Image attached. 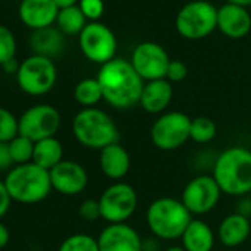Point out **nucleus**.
<instances>
[{
	"mask_svg": "<svg viewBox=\"0 0 251 251\" xmlns=\"http://www.w3.org/2000/svg\"><path fill=\"white\" fill-rule=\"evenodd\" d=\"M103 100L118 109H127L139 103L144 90V80L133 68L132 62L114 58L103 64L98 73Z\"/></svg>",
	"mask_w": 251,
	"mask_h": 251,
	"instance_id": "obj_1",
	"label": "nucleus"
},
{
	"mask_svg": "<svg viewBox=\"0 0 251 251\" xmlns=\"http://www.w3.org/2000/svg\"><path fill=\"white\" fill-rule=\"evenodd\" d=\"M222 194L244 197L251 192V151L230 147L216 158L213 175Z\"/></svg>",
	"mask_w": 251,
	"mask_h": 251,
	"instance_id": "obj_2",
	"label": "nucleus"
},
{
	"mask_svg": "<svg viewBox=\"0 0 251 251\" xmlns=\"http://www.w3.org/2000/svg\"><path fill=\"white\" fill-rule=\"evenodd\" d=\"M75 141L89 150L102 151L120 142V130L109 114L99 108H83L71 123Z\"/></svg>",
	"mask_w": 251,
	"mask_h": 251,
	"instance_id": "obj_3",
	"label": "nucleus"
},
{
	"mask_svg": "<svg viewBox=\"0 0 251 251\" xmlns=\"http://www.w3.org/2000/svg\"><path fill=\"white\" fill-rule=\"evenodd\" d=\"M12 201L21 204L42 202L52 191L50 175L37 164L27 163L14 166L3 179Z\"/></svg>",
	"mask_w": 251,
	"mask_h": 251,
	"instance_id": "obj_4",
	"label": "nucleus"
},
{
	"mask_svg": "<svg viewBox=\"0 0 251 251\" xmlns=\"http://www.w3.org/2000/svg\"><path fill=\"white\" fill-rule=\"evenodd\" d=\"M192 214L183 202L173 197L154 200L147 210V225L150 230L161 239L173 241L182 236L191 223Z\"/></svg>",
	"mask_w": 251,
	"mask_h": 251,
	"instance_id": "obj_5",
	"label": "nucleus"
},
{
	"mask_svg": "<svg viewBox=\"0 0 251 251\" xmlns=\"http://www.w3.org/2000/svg\"><path fill=\"white\" fill-rule=\"evenodd\" d=\"M58 71L50 58L31 55L20 64L17 83L20 89L30 96H43L56 84Z\"/></svg>",
	"mask_w": 251,
	"mask_h": 251,
	"instance_id": "obj_6",
	"label": "nucleus"
},
{
	"mask_svg": "<svg viewBox=\"0 0 251 251\" xmlns=\"http://www.w3.org/2000/svg\"><path fill=\"white\" fill-rule=\"evenodd\" d=\"M217 27V8L207 0L186 3L176 17L177 33L188 40L204 39Z\"/></svg>",
	"mask_w": 251,
	"mask_h": 251,
	"instance_id": "obj_7",
	"label": "nucleus"
},
{
	"mask_svg": "<svg viewBox=\"0 0 251 251\" xmlns=\"http://www.w3.org/2000/svg\"><path fill=\"white\" fill-rule=\"evenodd\" d=\"M100 219L109 223H126L138 208V194L126 182H115L99 197Z\"/></svg>",
	"mask_w": 251,
	"mask_h": 251,
	"instance_id": "obj_8",
	"label": "nucleus"
},
{
	"mask_svg": "<svg viewBox=\"0 0 251 251\" xmlns=\"http://www.w3.org/2000/svg\"><path fill=\"white\" fill-rule=\"evenodd\" d=\"M191 118L180 111H167L152 124L150 136L155 148L161 151H175L189 139Z\"/></svg>",
	"mask_w": 251,
	"mask_h": 251,
	"instance_id": "obj_9",
	"label": "nucleus"
},
{
	"mask_svg": "<svg viewBox=\"0 0 251 251\" xmlns=\"http://www.w3.org/2000/svg\"><path fill=\"white\" fill-rule=\"evenodd\" d=\"M20 120V135L39 142L48 138H55L61 127V114L49 103H37L27 108Z\"/></svg>",
	"mask_w": 251,
	"mask_h": 251,
	"instance_id": "obj_10",
	"label": "nucleus"
},
{
	"mask_svg": "<svg viewBox=\"0 0 251 251\" xmlns=\"http://www.w3.org/2000/svg\"><path fill=\"white\" fill-rule=\"evenodd\" d=\"M78 45L83 55L95 64H106L115 58L117 39L111 28L100 23L87 24L78 34Z\"/></svg>",
	"mask_w": 251,
	"mask_h": 251,
	"instance_id": "obj_11",
	"label": "nucleus"
},
{
	"mask_svg": "<svg viewBox=\"0 0 251 251\" xmlns=\"http://www.w3.org/2000/svg\"><path fill=\"white\" fill-rule=\"evenodd\" d=\"M220 195L222 189L219 188L214 177L201 175L191 179L185 185L180 201L191 214H205L217 205Z\"/></svg>",
	"mask_w": 251,
	"mask_h": 251,
	"instance_id": "obj_12",
	"label": "nucleus"
},
{
	"mask_svg": "<svg viewBox=\"0 0 251 251\" xmlns=\"http://www.w3.org/2000/svg\"><path fill=\"white\" fill-rule=\"evenodd\" d=\"M170 61L163 46L154 42H144L135 48L130 62L144 81H154L166 78Z\"/></svg>",
	"mask_w": 251,
	"mask_h": 251,
	"instance_id": "obj_13",
	"label": "nucleus"
},
{
	"mask_svg": "<svg viewBox=\"0 0 251 251\" xmlns=\"http://www.w3.org/2000/svg\"><path fill=\"white\" fill-rule=\"evenodd\" d=\"M49 175H50L52 189L67 197H74L81 194L89 183V176L86 169L80 163L73 160L61 161L49 172Z\"/></svg>",
	"mask_w": 251,
	"mask_h": 251,
	"instance_id": "obj_14",
	"label": "nucleus"
},
{
	"mask_svg": "<svg viewBox=\"0 0 251 251\" xmlns=\"http://www.w3.org/2000/svg\"><path fill=\"white\" fill-rule=\"evenodd\" d=\"M99 251H142V238L127 223H109L98 235Z\"/></svg>",
	"mask_w": 251,
	"mask_h": 251,
	"instance_id": "obj_15",
	"label": "nucleus"
},
{
	"mask_svg": "<svg viewBox=\"0 0 251 251\" xmlns=\"http://www.w3.org/2000/svg\"><path fill=\"white\" fill-rule=\"evenodd\" d=\"M18 14L20 20L36 31L52 27V24L56 23L59 9L53 0H23Z\"/></svg>",
	"mask_w": 251,
	"mask_h": 251,
	"instance_id": "obj_16",
	"label": "nucleus"
},
{
	"mask_svg": "<svg viewBox=\"0 0 251 251\" xmlns=\"http://www.w3.org/2000/svg\"><path fill=\"white\" fill-rule=\"evenodd\" d=\"M217 28L230 39H241L251 30V15L244 6L225 3L217 9Z\"/></svg>",
	"mask_w": 251,
	"mask_h": 251,
	"instance_id": "obj_17",
	"label": "nucleus"
},
{
	"mask_svg": "<svg viewBox=\"0 0 251 251\" xmlns=\"http://www.w3.org/2000/svg\"><path fill=\"white\" fill-rule=\"evenodd\" d=\"M130 166H132L130 154L120 142L103 148L99 154L100 172L108 179H112V180L123 179L130 172Z\"/></svg>",
	"mask_w": 251,
	"mask_h": 251,
	"instance_id": "obj_18",
	"label": "nucleus"
},
{
	"mask_svg": "<svg viewBox=\"0 0 251 251\" xmlns=\"http://www.w3.org/2000/svg\"><path fill=\"white\" fill-rule=\"evenodd\" d=\"M173 99V87L167 78L147 81L139 105L150 114H164Z\"/></svg>",
	"mask_w": 251,
	"mask_h": 251,
	"instance_id": "obj_19",
	"label": "nucleus"
},
{
	"mask_svg": "<svg viewBox=\"0 0 251 251\" xmlns=\"http://www.w3.org/2000/svg\"><path fill=\"white\" fill-rule=\"evenodd\" d=\"M251 236L250 219L241 213L226 216L217 229V238L225 247H238Z\"/></svg>",
	"mask_w": 251,
	"mask_h": 251,
	"instance_id": "obj_20",
	"label": "nucleus"
},
{
	"mask_svg": "<svg viewBox=\"0 0 251 251\" xmlns=\"http://www.w3.org/2000/svg\"><path fill=\"white\" fill-rule=\"evenodd\" d=\"M180 239L186 251H211L214 247V232L201 219H192Z\"/></svg>",
	"mask_w": 251,
	"mask_h": 251,
	"instance_id": "obj_21",
	"label": "nucleus"
},
{
	"mask_svg": "<svg viewBox=\"0 0 251 251\" xmlns=\"http://www.w3.org/2000/svg\"><path fill=\"white\" fill-rule=\"evenodd\" d=\"M61 161H64V147L59 139L48 138V139L34 142V152H33L34 164L50 172Z\"/></svg>",
	"mask_w": 251,
	"mask_h": 251,
	"instance_id": "obj_22",
	"label": "nucleus"
},
{
	"mask_svg": "<svg viewBox=\"0 0 251 251\" xmlns=\"http://www.w3.org/2000/svg\"><path fill=\"white\" fill-rule=\"evenodd\" d=\"M31 46L36 55H42L46 58L56 56L64 48V39L59 30L48 27L42 30H36L31 36Z\"/></svg>",
	"mask_w": 251,
	"mask_h": 251,
	"instance_id": "obj_23",
	"label": "nucleus"
},
{
	"mask_svg": "<svg viewBox=\"0 0 251 251\" xmlns=\"http://www.w3.org/2000/svg\"><path fill=\"white\" fill-rule=\"evenodd\" d=\"M74 99L84 108H95L100 100H103L98 78H84L78 81L74 89Z\"/></svg>",
	"mask_w": 251,
	"mask_h": 251,
	"instance_id": "obj_24",
	"label": "nucleus"
},
{
	"mask_svg": "<svg viewBox=\"0 0 251 251\" xmlns=\"http://www.w3.org/2000/svg\"><path fill=\"white\" fill-rule=\"evenodd\" d=\"M56 25L62 33L74 36V34H80L87 24H86V17L83 15L81 9L75 5L71 8L59 9Z\"/></svg>",
	"mask_w": 251,
	"mask_h": 251,
	"instance_id": "obj_25",
	"label": "nucleus"
},
{
	"mask_svg": "<svg viewBox=\"0 0 251 251\" xmlns=\"http://www.w3.org/2000/svg\"><path fill=\"white\" fill-rule=\"evenodd\" d=\"M217 126L208 117H195L191 120L189 139L197 144H207L216 138Z\"/></svg>",
	"mask_w": 251,
	"mask_h": 251,
	"instance_id": "obj_26",
	"label": "nucleus"
},
{
	"mask_svg": "<svg viewBox=\"0 0 251 251\" xmlns=\"http://www.w3.org/2000/svg\"><path fill=\"white\" fill-rule=\"evenodd\" d=\"M8 145H9V152L15 166H21V164H27L33 161L34 142L31 139L23 135H18Z\"/></svg>",
	"mask_w": 251,
	"mask_h": 251,
	"instance_id": "obj_27",
	"label": "nucleus"
},
{
	"mask_svg": "<svg viewBox=\"0 0 251 251\" xmlns=\"http://www.w3.org/2000/svg\"><path fill=\"white\" fill-rule=\"evenodd\" d=\"M58 251H99L98 239L87 233H74L62 241Z\"/></svg>",
	"mask_w": 251,
	"mask_h": 251,
	"instance_id": "obj_28",
	"label": "nucleus"
},
{
	"mask_svg": "<svg viewBox=\"0 0 251 251\" xmlns=\"http://www.w3.org/2000/svg\"><path fill=\"white\" fill-rule=\"evenodd\" d=\"M20 135V120L12 111L0 106V142L9 144Z\"/></svg>",
	"mask_w": 251,
	"mask_h": 251,
	"instance_id": "obj_29",
	"label": "nucleus"
},
{
	"mask_svg": "<svg viewBox=\"0 0 251 251\" xmlns=\"http://www.w3.org/2000/svg\"><path fill=\"white\" fill-rule=\"evenodd\" d=\"M17 53V40L14 33L5 27L0 25V65L6 64L11 59H15Z\"/></svg>",
	"mask_w": 251,
	"mask_h": 251,
	"instance_id": "obj_30",
	"label": "nucleus"
},
{
	"mask_svg": "<svg viewBox=\"0 0 251 251\" xmlns=\"http://www.w3.org/2000/svg\"><path fill=\"white\" fill-rule=\"evenodd\" d=\"M78 8L81 9L86 20H99L103 14V0H80Z\"/></svg>",
	"mask_w": 251,
	"mask_h": 251,
	"instance_id": "obj_31",
	"label": "nucleus"
},
{
	"mask_svg": "<svg viewBox=\"0 0 251 251\" xmlns=\"http://www.w3.org/2000/svg\"><path fill=\"white\" fill-rule=\"evenodd\" d=\"M78 214L81 219L87 220V222H95L98 219H100V207H99V201L93 200V198H87L84 200L80 207H78Z\"/></svg>",
	"mask_w": 251,
	"mask_h": 251,
	"instance_id": "obj_32",
	"label": "nucleus"
},
{
	"mask_svg": "<svg viewBox=\"0 0 251 251\" xmlns=\"http://www.w3.org/2000/svg\"><path fill=\"white\" fill-rule=\"evenodd\" d=\"M186 75H188V67L185 62L177 61V59L170 61L169 68H167V74H166V78L170 83H179V81L185 80Z\"/></svg>",
	"mask_w": 251,
	"mask_h": 251,
	"instance_id": "obj_33",
	"label": "nucleus"
},
{
	"mask_svg": "<svg viewBox=\"0 0 251 251\" xmlns=\"http://www.w3.org/2000/svg\"><path fill=\"white\" fill-rule=\"evenodd\" d=\"M12 204V198L8 192V188L5 185V180H0V219H3Z\"/></svg>",
	"mask_w": 251,
	"mask_h": 251,
	"instance_id": "obj_34",
	"label": "nucleus"
},
{
	"mask_svg": "<svg viewBox=\"0 0 251 251\" xmlns=\"http://www.w3.org/2000/svg\"><path fill=\"white\" fill-rule=\"evenodd\" d=\"M14 161L9 152V145L0 142V172H9L14 167Z\"/></svg>",
	"mask_w": 251,
	"mask_h": 251,
	"instance_id": "obj_35",
	"label": "nucleus"
},
{
	"mask_svg": "<svg viewBox=\"0 0 251 251\" xmlns=\"http://www.w3.org/2000/svg\"><path fill=\"white\" fill-rule=\"evenodd\" d=\"M11 239V232L8 229V226H5L2 222H0V250H3Z\"/></svg>",
	"mask_w": 251,
	"mask_h": 251,
	"instance_id": "obj_36",
	"label": "nucleus"
},
{
	"mask_svg": "<svg viewBox=\"0 0 251 251\" xmlns=\"http://www.w3.org/2000/svg\"><path fill=\"white\" fill-rule=\"evenodd\" d=\"M2 68H3V71L8 73V74H14V73L17 74L18 70H20V64L17 62V59H11V61H8L6 64H3Z\"/></svg>",
	"mask_w": 251,
	"mask_h": 251,
	"instance_id": "obj_37",
	"label": "nucleus"
},
{
	"mask_svg": "<svg viewBox=\"0 0 251 251\" xmlns=\"http://www.w3.org/2000/svg\"><path fill=\"white\" fill-rule=\"evenodd\" d=\"M53 2L58 6V9H65V8L75 6V3L78 2V0H53Z\"/></svg>",
	"mask_w": 251,
	"mask_h": 251,
	"instance_id": "obj_38",
	"label": "nucleus"
},
{
	"mask_svg": "<svg viewBox=\"0 0 251 251\" xmlns=\"http://www.w3.org/2000/svg\"><path fill=\"white\" fill-rule=\"evenodd\" d=\"M226 3H232V5H238V6H250L251 5V0H226Z\"/></svg>",
	"mask_w": 251,
	"mask_h": 251,
	"instance_id": "obj_39",
	"label": "nucleus"
},
{
	"mask_svg": "<svg viewBox=\"0 0 251 251\" xmlns=\"http://www.w3.org/2000/svg\"><path fill=\"white\" fill-rule=\"evenodd\" d=\"M166 251H186L182 245H173V247H169Z\"/></svg>",
	"mask_w": 251,
	"mask_h": 251,
	"instance_id": "obj_40",
	"label": "nucleus"
}]
</instances>
